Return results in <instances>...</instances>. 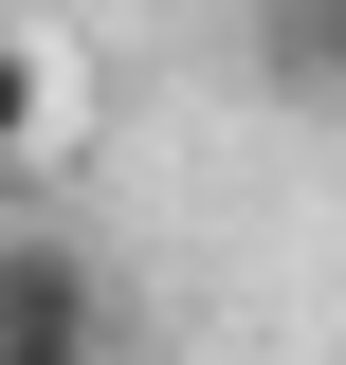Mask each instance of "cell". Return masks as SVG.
Returning <instances> with one entry per match:
<instances>
[{
  "label": "cell",
  "mask_w": 346,
  "mask_h": 365,
  "mask_svg": "<svg viewBox=\"0 0 346 365\" xmlns=\"http://www.w3.org/2000/svg\"><path fill=\"white\" fill-rule=\"evenodd\" d=\"M55 146V73H37V37H0V182Z\"/></svg>",
  "instance_id": "cell-3"
},
{
  "label": "cell",
  "mask_w": 346,
  "mask_h": 365,
  "mask_svg": "<svg viewBox=\"0 0 346 365\" xmlns=\"http://www.w3.org/2000/svg\"><path fill=\"white\" fill-rule=\"evenodd\" d=\"M0 365H110V347H0Z\"/></svg>",
  "instance_id": "cell-4"
},
{
  "label": "cell",
  "mask_w": 346,
  "mask_h": 365,
  "mask_svg": "<svg viewBox=\"0 0 346 365\" xmlns=\"http://www.w3.org/2000/svg\"><path fill=\"white\" fill-rule=\"evenodd\" d=\"M0 347H110V274L73 237H0Z\"/></svg>",
  "instance_id": "cell-2"
},
{
  "label": "cell",
  "mask_w": 346,
  "mask_h": 365,
  "mask_svg": "<svg viewBox=\"0 0 346 365\" xmlns=\"http://www.w3.org/2000/svg\"><path fill=\"white\" fill-rule=\"evenodd\" d=\"M237 73L292 128H346V0H237Z\"/></svg>",
  "instance_id": "cell-1"
}]
</instances>
